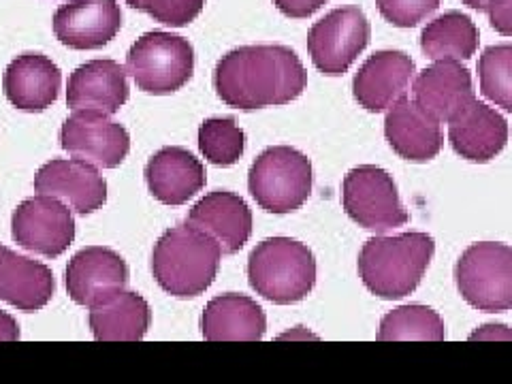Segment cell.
I'll use <instances>...</instances> for the list:
<instances>
[{
	"label": "cell",
	"mask_w": 512,
	"mask_h": 384,
	"mask_svg": "<svg viewBox=\"0 0 512 384\" xmlns=\"http://www.w3.org/2000/svg\"><path fill=\"white\" fill-rule=\"evenodd\" d=\"M56 280L50 267L3 246L0 250V301L22 312H37L52 301Z\"/></svg>",
	"instance_id": "cell-23"
},
{
	"label": "cell",
	"mask_w": 512,
	"mask_h": 384,
	"mask_svg": "<svg viewBox=\"0 0 512 384\" xmlns=\"http://www.w3.org/2000/svg\"><path fill=\"white\" fill-rule=\"evenodd\" d=\"M131 90L126 69L116 60H90L71 73L67 86V105L73 111H99L114 116L128 101Z\"/></svg>",
	"instance_id": "cell-18"
},
{
	"label": "cell",
	"mask_w": 512,
	"mask_h": 384,
	"mask_svg": "<svg viewBox=\"0 0 512 384\" xmlns=\"http://www.w3.org/2000/svg\"><path fill=\"white\" fill-rule=\"evenodd\" d=\"M478 28L461 11H446L440 18L431 20L421 32V50L434 60H468L478 50Z\"/></svg>",
	"instance_id": "cell-26"
},
{
	"label": "cell",
	"mask_w": 512,
	"mask_h": 384,
	"mask_svg": "<svg viewBox=\"0 0 512 384\" xmlns=\"http://www.w3.org/2000/svg\"><path fill=\"white\" fill-rule=\"evenodd\" d=\"M414 103L440 124L451 122L474 99L472 75L457 60H440L412 82Z\"/></svg>",
	"instance_id": "cell-16"
},
{
	"label": "cell",
	"mask_w": 512,
	"mask_h": 384,
	"mask_svg": "<svg viewBox=\"0 0 512 384\" xmlns=\"http://www.w3.org/2000/svg\"><path fill=\"white\" fill-rule=\"evenodd\" d=\"M510 3H512V0H493L489 9H487L489 20L495 26V30H500L502 35H506V37L512 32V28H510V22H512Z\"/></svg>",
	"instance_id": "cell-33"
},
{
	"label": "cell",
	"mask_w": 512,
	"mask_h": 384,
	"mask_svg": "<svg viewBox=\"0 0 512 384\" xmlns=\"http://www.w3.org/2000/svg\"><path fill=\"white\" fill-rule=\"evenodd\" d=\"M297 335H303V338H310V331H288V333H284L282 338H297Z\"/></svg>",
	"instance_id": "cell-37"
},
{
	"label": "cell",
	"mask_w": 512,
	"mask_h": 384,
	"mask_svg": "<svg viewBox=\"0 0 512 384\" xmlns=\"http://www.w3.org/2000/svg\"><path fill=\"white\" fill-rule=\"evenodd\" d=\"M128 284V265L103 246L79 250L67 267V293L77 306L92 308L122 293Z\"/></svg>",
	"instance_id": "cell-12"
},
{
	"label": "cell",
	"mask_w": 512,
	"mask_h": 384,
	"mask_svg": "<svg viewBox=\"0 0 512 384\" xmlns=\"http://www.w3.org/2000/svg\"><path fill=\"white\" fill-rule=\"evenodd\" d=\"M248 190L265 212L291 214L310 199L312 163L295 148H267L254 160Z\"/></svg>",
	"instance_id": "cell-5"
},
{
	"label": "cell",
	"mask_w": 512,
	"mask_h": 384,
	"mask_svg": "<svg viewBox=\"0 0 512 384\" xmlns=\"http://www.w3.org/2000/svg\"><path fill=\"white\" fill-rule=\"evenodd\" d=\"M380 342H399V340H427L442 342L446 340V327L440 314L425 306H402L382 318Z\"/></svg>",
	"instance_id": "cell-27"
},
{
	"label": "cell",
	"mask_w": 512,
	"mask_h": 384,
	"mask_svg": "<svg viewBox=\"0 0 512 384\" xmlns=\"http://www.w3.org/2000/svg\"><path fill=\"white\" fill-rule=\"evenodd\" d=\"M370 20L355 7H340L320 18L308 35L314 67L325 75H342L370 43Z\"/></svg>",
	"instance_id": "cell-9"
},
{
	"label": "cell",
	"mask_w": 512,
	"mask_h": 384,
	"mask_svg": "<svg viewBox=\"0 0 512 384\" xmlns=\"http://www.w3.org/2000/svg\"><path fill=\"white\" fill-rule=\"evenodd\" d=\"M148 301L124 291L90 308V329L101 342H139L150 329Z\"/></svg>",
	"instance_id": "cell-25"
},
{
	"label": "cell",
	"mask_w": 512,
	"mask_h": 384,
	"mask_svg": "<svg viewBox=\"0 0 512 384\" xmlns=\"http://www.w3.org/2000/svg\"><path fill=\"white\" fill-rule=\"evenodd\" d=\"M186 222L207 237H212L224 256L242 250L252 235L250 207L242 197L227 190L205 195L192 207Z\"/></svg>",
	"instance_id": "cell-17"
},
{
	"label": "cell",
	"mask_w": 512,
	"mask_h": 384,
	"mask_svg": "<svg viewBox=\"0 0 512 384\" xmlns=\"http://www.w3.org/2000/svg\"><path fill=\"white\" fill-rule=\"evenodd\" d=\"M434 252V239L419 231L372 237L361 248L359 276L372 295L402 299L419 288Z\"/></svg>",
	"instance_id": "cell-2"
},
{
	"label": "cell",
	"mask_w": 512,
	"mask_h": 384,
	"mask_svg": "<svg viewBox=\"0 0 512 384\" xmlns=\"http://www.w3.org/2000/svg\"><path fill=\"white\" fill-rule=\"evenodd\" d=\"M384 137L395 154L412 163H427L436 158L444 143L440 122L406 96L389 109Z\"/></svg>",
	"instance_id": "cell-19"
},
{
	"label": "cell",
	"mask_w": 512,
	"mask_h": 384,
	"mask_svg": "<svg viewBox=\"0 0 512 384\" xmlns=\"http://www.w3.org/2000/svg\"><path fill=\"white\" fill-rule=\"evenodd\" d=\"M246 135L235 118H210L199 126V150L216 167H231L244 156Z\"/></svg>",
	"instance_id": "cell-28"
},
{
	"label": "cell",
	"mask_w": 512,
	"mask_h": 384,
	"mask_svg": "<svg viewBox=\"0 0 512 384\" xmlns=\"http://www.w3.org/2000/svg\"><path fill=\"white\" fill-rule=\"evenodd\" d=\"M126 73L139 90L171 94L184 88L195 73V50L186 37L154 30L141 35L126 54Z\"/></svg>",
	"instance_id": "cell-6"
},
{
	"label": "cell",
	"mask_w": 512,
	"mask_h": 384,
	"mask_svg": "<svg viewBox=\"0 0 512 384\" xmlns=\"http://www.w3.org/2000/svg\"><path fill=\"white\" fill-rule=\"evenodd\" d=\"M126 5L152 15L160 24L180 28L199 18L205 0H126Z\"/></svg>",
	"instance_id": "cell-30"
},
{
	"label": "cell",
	"mask_w": 512,
	"mask_h": 384,
	"mask_svg": "<svg viewBox=\"0 0 512 384\" xmlns=\"http://www.w3.org/2000/svg\"><path fill=\"white\" fill-rule=\"evenodd\" d=\"M461 297L483 312H506L512 306V250L502 242H476L455 267Z\"/></svg>",
	"instance_id": "cell-7"
},
{
	"label": "cell",
	"mask_w": 512,
	"mask_h": 384,
	"mask_svg": "<svg viewBox=\"0 0 512 384\" xmlns=\"http://www.w3.org/2000/svg\"><path fill=\"white\" fill-rule=\"evenodd\" d=\"M480 92L485 99L500 105L504 111L512 109V47L491 45L478 60Z\"/></svg>",
	"instance_id": "cell-29"
},
{
	"label": "cell",
	"mask_w": 512,
	"mask_h": 384,
	"mask_svg": "<svg viewBox=\"0 0 512 384\" xmlns=\"http://www.w3.org/2000/svg\"><path fill=\"white\" fill-rule=\"evenodd\" d=\"M201 331L212 342H256L267 331V316L254 299L237 293L214 297L203 312Z\"/></svg>",
	"instance_id": "cell-24"
},
{
	"label": "cell",
	"mask_w": 512,
	"mask_h": 384,
	"mask_svg": "<svg viewBox=\"0 0 512 384\" xmlns=\"http://www.w3.org/2000/svg\"><path fill=\"white\" fill-rule=\"evenodd\" d=\"M39 195L60 199L75 214H92L107 201V182L94 165L84 160L56 158L45 163L35 175Z\"/></svg>",
	"instance_id": "cell-13"
},
{
	"label": "cell",
	"mask_w": 512,
	"mask_h": 384,
	"mask_svg": "<svg viewBox=\"0 0 512 384\" xmlns=\"http://www.w3.org/2000/svg\"><path fill=\"white\" fill-rule=\"evenodd\" d=\"M11 233L24 250L56 259L73 244L75 220L69 205L39 195L18 205L11 218Z\"/></svg>",
	"instance_id": "cell-10"
},
{
	"label": "cell",
	"mask_w": 512,
	"mask_h": 384,
	"mask_svg": "<svg viewBox=\"0 0 512 384\" xmlns=\"http://www.w3.org/2000/svg\"><path fill=\"white\" fill-rule=\"evenodd\" d=\"M220 248L212 237L190 224H178L160 235L152 252V274L173 297H199L212 286L220 267Z\"/></svg>",
	"instance_id": "cell-3"
},
{
	"label": "cell",
	"mask_w": 512,
	"mask_h": 384,
	"mask_svg": "<svg viewBox=\"0 0 512 384\" xmlns=\"http://www.w3.org/2000/svg\"><path fill=\"white\" fill-rule=\"evenodd\" d=\"M463 3H466L472 9H476V11H485L487 13V9H489V5L493 3V0H463Z\"/></svg>",
	"instance_id": "cell-36"
},
{
	"label": "cell",
	"mask_w": 512,
	"mask_h": 384,
	"mask_svg": "<svg viewBox=\"0 0 512 384\" xmlns=\"http://www.w3.org/2000/svg\"><path fill=\"white\" fill-rule=\"evenodd\" d=\"M414 73V60L408 54L382 50L363 62L352 82V92L359 105L380 114L404 99L414 82Z\"/></svg>",
	"instance_id": "cell-14"
},
{
	"label": "cell",
	"mask_w": 512,
	"mask_h": 384,
	"mask_svg": "<svg viewBox=\"0 0 512 384\" xmlns=\"http://www.w3.org/2000/svg\"><path fill=\"white\" fill-rule=\"evenodd\" d=\"M214 86L222 103L254 111L295 101L308 86V73L291 47L244 45L218 60Z\"/></svg>",
	"instance_id": "cell-1"
},
{
	"label": "cell",
	"mask_w": 512,
	"mask_h": 384,
	"mask_svg": "<svg viewBox=\"0 0 512 384\" xmlns=\"http://www.w3.org/2000/svg\"><path fill=\"white\" fill-rule=\"evenodd\" d=\"M250 286L278 306L303 301L316 284L312 250L291 237H271L256 246L248 259Z\"/></svg>",
	"instance_id": "cell-4"
},
{
	"label": "cell",
	"mask_w": 512,
	"mask_h": 384,
	"mask_svg": "<svg viewBox=\"0 0 512 384\" xmlns=\"http://www.w3.org/2000/svg\"><path fill=\"white\" fill-rule=\"evenodd\" d=\"M146 182L156 201L178 207L205 188L207 175L195 154L178 146H169L150 158Z\"/></svg>",
	"instance_id": "cell-22"
},
{
	"label": "cell",
	"mask_w": 512,
	"mask_h": 384,
	"mask_svg": "<svg viewBox=\"0 0 512 384\" xmlns=\"http://www.w3.org/2000/svg\"><path fill=\"white\" fill-rule=\"evenodd\" d=\"M508 340L510 338V329L504 325H485L483 329H478L470 335V340Z\"/></svg>",
	"instance_id": "cell-35"
},
{
	"label": "cell",
	"mask_w": 512,
	"mask_h": 384,
	"mask_svg": "<svg viewBox=\"0 0 512 384\" xmlns=\"http://www.w3.org/2000/svg\"><path fill=\"white\" fill-rule=\"evenodd\" d=\"M62 75L52 58L43 54H22L9 62L3 77L7 101L22 111H45L60 94Z\"/></svg>",
	"instance_id": "cell-21"
},
{
	"label": "cell",
	"mask_w": 512,
	"mask_h": 384,
	"mask_svg": "<svg viewBox=\"0 0 512 384\" xmlns=\"http://www.w3.org/2000/svg\"><path fill=\"white\" fill-rule=\"evenodd\" d=\"M448 141L459 156L472 163H487L506 148L508 122L493 107L474 99L448 122Z\"/></svg>",
	"instance_id": "cell-20"
},
{
	"label": "cell",
	"mask_w": 512,
	"mask_h": 384,
	"mask_svg": "<svg viewBox=\"0 0 512 384\" xmlns=\"http://www.w3.org/2000/svg\"><path fill=\"white\" fill-rule=\"evenodd\" d=\"M376 5L389 24L412 28L434 13L440 7V0H376Z\"/></svg>",
	"instance_id": "cell-31"
},
{
	"label": "cell",
	"mask_w": 512,
	"mask_h": 384,
	"mask_svg": "<svg viewBox=\"0 0 512 384\" xmlns=\"http://www.w3.org/2000/svg\"><path fill=\"white\" fill-rule=\"evenodd\" d=\"M122 28L118 0H71L54 15L56 39L71 50H99Z\"/></svg>",
	"instance_id": "cell-15"
},
{
	"label": "cell",
	"mask_w": 512,
	"mask_h": 384,
	"mask_svg": "<svg viewBox=\"0 0 512 384\" xmlns=\"http://www.w3.org/2000/svg\"><path fill=\"white\" fill-rule=\"evenodd\" d=\"M327 0H274V5L288 15V18H310L320 7H323Z\"/></svg>",
	"instance_id": "cell-32"
},
{
	"label": "cell",
	"mask_w": 512,
	"mask_h": 384,
	"mask_svg": "<svg viewBox=\"0 0 512 384\" xmlns=\"http://www.w3.org/2000/svg\"><path fill=\"white\" fill-rule=\"evenodd\" d=\"M20 340V327L15 318L0 310V342H15Z\"/></svg>",
	"instance_id": "cell-34"
},
{
	"label": "cell",
	"mask_w": 512,
	"mask_h": 384,
	"mask_svg": "<svg viewBox=\"0 0 512 384\" xmlns=\"http://www.w3.org/2000/svg\"><path fill=\"white\" fill-rule=\"evenodd\" d=\"M0 250H3V246H0Z\"/></svg>",
	"instance_id": "cell-38"
},
{
	"label": "cell",
	"mask_w": 512,
	"mask_h": 384,
	"mask_svg": "<svg viewBox=\"0 0 512 384\" xmlns=\"http://www.w3.org/2000/svg\"><path fill=\"white\" fill-rule=\"evenodd\" d=\"M60 146L84 163L116 169L131 150V135L122 124L99 111H75L60 128Z\"/></svg>",
	"instance_id": "cell-11"
},
{
	"label": "cell",
	"mask_w": 512,
	"mask_h": 384,
	"mask_svg": "<svg viewBox=\"0 0 512 384\" xmlns=\"http://www.w3.org/2000/svg\"><path fill=\"white\" fill-rule=\"evenodd\" d=\"M342 201L346 214L374 233L404 227L410 218L391 175L374 165L357 167L346 175Z\"/></svg>",
	"instance_id": "cell-8"
}]
</instances>
